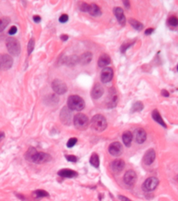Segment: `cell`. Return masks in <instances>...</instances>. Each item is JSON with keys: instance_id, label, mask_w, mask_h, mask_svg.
Listing matches in <instances>:
<instances>
[{"instance_id": "35", "label": "cell", "mask_w": 178, "mask_h": 201, "mask_svg": "<svg viewBox=\"0 0 178 201\" xmlns=\"http://www.w3.org/2000/svg\"><path fill=\"white\" fill-rule=\"evenodd\" d=\"M67 159V160L70 161V162H73V163H75L77 162V160H78V159H77V157L75 156V155H66L65 156Z\"/></svg>"}, {"instance_id": "2", "label": "cell", "mask_w": 178, "mask_h": 201, "mask_svg": "<svg viewBox=\"0 0 178 201\" xmlns=\"http://www.w3.org/2000/svg\"><path fill=\"white\" fill-rule=\"evenodd\" d=\"M68 108L74 111H82L85 108V102L78 95H71L68 99Z\"/></svg>"}, {"instance_id": "3", "label": "cell", "mask_w": 178, "mask_h": 201, "mask_svg": "<svg viewBox=\"0 0 178 201\" xmlns=\"http://www.w3.org/2000/svg\"><path fill=\"white\" fill-rule=\"evenodd\" d=\"M91 127L94 130L97 132H101L107 127V120L104 116L96 115L91 120Z\"/></svg>"}, {"instance_id": "29", "label": "cell", "mask_w": 178, "mask_h": 201, "mask_svg": "<svg viewBox=\"0 0 178 201\" xmlns=\"http://www.w3.org/2000/svg\"><path fill=\"white\" fill-rule=\"evenodd\" d=\"M144 108V105L142 104V102H137L133 105L132 109H131V112H137V111H142Z\"/></svg>"}, {"instance_id": "32", "label": "cell", "mask_w": 178, "mask_h": 201, "mask_svg": "<svg viewBox=\"0 0 178 201\" xmlns=\"http://www.w3.org/2000/svg\"><path fill=\"white\" fill-rule=\"evenodd\" d=\"M78 140H77L76 138H71L68 140V142H67V146L68 148H72L73 146H75V144L77 143Z\"/></svg>"}, {"instance_id": "26", "label": "cell", "mask_w": 178, "mask_h": 201, "mask_svg": "<svg viewBox=\"0 0 178 201\" xmlns=\"http://www.w3.org/2000/svg\"><path fill=\"white\" fill-rule=\"evenodd\" d=\"M129 24H131V26H132V27L134 28H135L136 30L141 31V30H142L143 27H144V25H143V24H141V22L134 20V18L129 19Z\"/></svg>"}, {"instance_id": "44", "label": "cell", "mask_w": 178, "mask_h": 201, "mask_svg": "<svg viewBox=\"0 0 178 201\" xmlns=\"http://www.w3.org/2000/svg\"><path fill=\"white\" fill-rule=\"evenodd\" d=\"M123 4H124V6H125V7H126L127 9H129V7H130V4H129V1H124Z\"/></svg>"}, {"instance_id": "8", "label": "cell", "mask_w": 178, "mask_h": 201, "mask_svg": "<svg viewBox=\"0 0 178 201\" xmlns=\"http://www.w3.org/2000/svg\"><path fill=\"white\" fill-rule=\"evenodd\" d=\"M159 185V179L155 177H148L143 184V189L147 192L153 191Z\"/></svg>"}, {"instance_id": "19", "label": "cell", "mask_w": 178, "mask_h": 201, "mask_svg": "<svg viewBox=\"0 0 178 201\" xmlns=\"http://www.w3.org/2000/svg\"><path fill=\"white\" fill-rule=\"evenodd\" d=\"M58 175L63 177H68V178H71V177H75L78 175L76 171H72L71 169H62L61 171H58Z\"/></svg>"}, {"instance_id": "45", "label": "cell", "mask_w": 178, "mask_h": 201, "mask_svg": "<svg viewBox=\"0 0 178 201\" xmlns=\"http://www.w3.org/2000/svg\"><path fill=\"white\" fill-rule=\"evenodd\" d=\"M4 138H5V133H4V132L0 131V142H1Z\"/></svg>"}, {"instance_id": "43", "label": "cell", "mask_w": 178, "mask_h": 201, "mask_svg": "<svg viewBox=\"0 0 178 201\" xmlns=\"http://www.w3.org/2000/svg\"><path fill=\"white\" fill-rule=\"evenodd\" d=\"M61 40L63 41H66L68 39V36H67V35H62V36H61Z\"/></svg>"}, {"instance_id": "42", "label": "cell", "mask_w": 178, "mask_h": 201, "mask_svg": "<svg viewBox=\"0 0 178 201\" xmlns=\"http://www.w3.org/2000/svg\"><path fill=\"white\" fill-rule=\"evenodd\" d=\"M162 95H163V96H164V97H169L170 94H169V92L167 91V90H163V91H162Z\"/></svg>"}, {"instance_id": "41", "label": "cell", "mask_w": 178, "mask_h": 201, "mask_svg": "<svg viewBox=\"0 0 178 201\" xmlns=\"http://www.w3.org/2000/svg\"><path fill=\"white\" fill-rule=\"evenodd\" d=\"M119 198L121 201H131L130 199H128L127 197H125V196H119Z\"/></svg>"}, {"instance_id": "12", "label": "cell", "mask_w": 178, "mask_h": 201, "mask_svg": "<svg viewBox=\"0 0 178 201\" xmlns=\"http://www.w3.org/2000/svg\"><path fill=\"white\" fill-rule=\"evenodd\" d=\"M108 152L113 156H119L122 152V146L119 142H113L109 146Z\"/></svg>"}, {"instance_id": "9", "label": "cell", "mask_w": 178, "mask_h": 201, "mask_svg": "<svg viewBox=\"0 0 178 201\" xmlns=\"http://www.w3.org/2000/svg\"><path fill=\"white\" fill-rule=\"evenodd\" d=\"M13 58L7 54L0 55V67L4 70L10 69L13 65Z\"/></svg>"}, {"instance_id": "23", "label": "cell", "mask_w": 178, "mask_h": 201, "mask_svg": "<svg viewBox=\"0 0 178 201\" xmlns=\"http://www.w3.org/2000/svg\"><path fill=\"white\" fill-rule=\"evenodd\" d=\"M122 141L126 147H129L131 146V142L133 141V134L130 131H125L122 134Z\"/></svg>"}, {"instance_id": "20", "label": "cell", "mask_w": 178, "mask_h": 201, "mask_svg": "<svg viewBox=\"0 0 178 201\" xmlns=\"http://www.w3.org/2000/svg\"><path fill=\"white\" fill-rule=\"evenodd\" d=\"M92 58H93V54L90 52H86L82 54L78 58V63H80L83 65L88 64L91 61Z\"/></svg>"}, {"instance_id": "25", "label": "cell", "mask_w": 178, "mask_h": 201, "mask_svg": "<svg viewBox=\"0 0 178 201\" xmlns=\"http://www.w3.org/2000/svg\"><path fill=\"white\" fill-rule=\"evenodd\" d=\"M90 163L92 166H93L96 168H98L99 166H100V159H99V156L97 153L92 154L91 157L90 159Z\"/></svg>"}, {"instance_id": "24", "label": "cell", "mask_w": 178, "mask_h": 201, "mask_svg": "<svg viewBox=\"0 0 178 201\" xmlns=\"http://www.w3.org/2000/svg\"><path fill=\"white\" fill-rule=\"evenodd\" d=\"M152 118L154 119L155 121H156L158 124H159L160 125H162L163 127H166V124H165L164 120H163V118H162L161 115H160V113L159 112L158 110H154V111H152Z\"/></svg>"}, {"instance_id": "31", "label": "cell", "mask_w": 178, "mask_h": 201, "mask_svg": "<svg viewBox=\"0 0 178 201\" xmlns=\"http://www.w3.org/2000/svg\"><path fill=\"white\" fill-rule=\"evenodd\" d=\"M35 48V39L33 38L29 40L28 45V55H30L32 53L33 50Z\"/></svg>"}, {"instance_id": "4", "label": "cell", "mask_w": 178, "mask_h": 201, "mask_svg": "<svg viewBox=\"0 0 178 201\" xmlns=\"http://www.w3.org/2000/svg\"><path fill=\"white\" fill-rule=\"evenodd\" d=\"M6 48L11 55L17 57L20 53V42L15 38H9L6 40Z\"/></svg>"}, {"instance_id": "37", "label": "cell", "mask_w": 178, "mask_h": 201, "mask_svg": "<svg viewBox=\"0 0 178 201\" xmlns=\"http://www.w3.org/2000/svg\"><path fill=\"white\" fill-rule=\"evenodd\" d=\"M131 45H132V43H124L122 46V47H121V52L125 53V51H126V50H127Z\"/></svg>"}, {"instance_id": "1", "label": "cell", "mask_w": 178, "mask_h": 201, "mask_svg": "<svg viewBox=\"0 0 178 201\" xmlns=\"http://www.w3.org/2000/svg\"><path fill=\"white\" fill-rule=\"evenodd\" d=\"M25 158L30 162L35 163L37 164H45L51 160L52 157L51 155L48 153L45 152H38L35 148L31 147L29 148L28 150L27 151L25 154Z\"/></svg>"}, {"instance_id": "27", "label": "cell", "mask_w": 178, "mask_h": 201, "mask_svg": "<svg viewBox=\"0 0 178 201\" xmlns=\"http://www.w3.org/2000/svg\"><path fill=\"white\" fill-rule=\"evenodd\" d=\"M10 17H2L0 18V32H3L4 29L8 26V24H10Z\"/></svg>"}, {"instance_id": "7", "label": "cell", "mask_w": 178, "mask_h": 201, "mask_svg": "<svg viewBox=\"0 0 178 201\" xmlns=\"http://www.w3.org/2000/svg\"><path fill=\"white\" fill-rule=\"evenodd\" d=\"M118 101H119V97H118L117 92L113 87H112L108 92L107 105L108 106V108H115L117 105Z\"/></svg>"}, {"instance_id": "39", "label": "cell", "mask_w": 178, "mask_h": 201, "mask_svg": "<svg viewBox=\"0 0 178 201\" xmlns=\"http://www.w3.org/2000/svg\"><path fill=\"white\" fill-rule=\"evenodd\" d=\"M33 20H34L36 23H39L41 21V17L38 15H35L33 17Z\"/></svg>"}, {"instance_id": "28", "label": "cell", "mask_w": 178, "mask_h": 201, "mask_svg": "<svg viewBox=\"0 0 178 201\" xmlns=\"http://www.w3.org/2000/svg\"><path fill=\"white\" fill-rule=\"evenodd\" d=\"M65 63H67V64L70 66L75 65L77 63H78V58L77 56H70L66 58Z\"/></svg>"}, {"instance_id": "16", "label": "cell", "mask_w": 178, "mask_h": 201, "mask_svg": "<svg viewBox=\"0 0 178 201\" xmlns=\"http://www.w3.org/2000/svg\"><path fill=\"white\" fill-rule=\"evenodd\" d=\"M155 159V152L153 149H148L147 152H145L143 158V161L144 164L146 165H151Z\"/></svg>"}, {"instance_id": "13", "label": "cell", "mask_w": 178, "mask_h": 201, "mask_svg": "<svg viewBox=\"0 0 178 201\" xmlns=\"http://www.w3.org/2000/svg\"><path fill=\"white\" fill-rule=\"evenodd\" d=\"M113 77V70L111 68H104L100 74V80L103 83H109Z\"/></svg>"}, {"instance_id": "14", "label": "cell", "mask_w": 178, "mask_h": 201, "mask_svg": "<svg viewBox=\"0 0 178 201\" xmlns=\"http://www.w3.org/2000/svg\"><path fill=\"white\" fill-rule=\"evenodd\" d=\"M61 120L63 124L70 125L71 121V112L68 107H65L61 111Z\"/></svg>"}, {"instance_id": "10", "label": "cell", "mask_w": 178, "mask_h": 201, "mask_svg": "<svg viewBox=\"0 0 178 201\" xmlns=\"http://www.w3.org/2000/svg\"><path fill=\"white\" fill-rule=\"evenodd\" d=\"M134 137L135 139V142L138 144L144 143L147 138V133H146L145 130L142 128L136 129L134 130Z\"/></svg>"}, {"instance_id": "11", "label": "cell", "mask_w": 178, "mask_h": 201, "mask_svg": "<svg viewBox=\"0 0 178 201\" xmlns=\"http://www.w3.org/2000/svg\"><path fill=\"white\" fill-rule=\"evenodd\" d=\"M124 182L127 186H132L135 184L136 181H137V174L135 173V171L129 170V171H126V173L124 175Z\"/></svg>"}, {"instance_id": "33", "label": "cell", "mask_w": 178, "mask_h": 201, "mask_svg": "<svg viewBox=\"0 0 178 201\" xmlns=\"http://www.w3.org/2000/svg\"><path fill=\"white\" fill-rule=\"evenodd\" d=\"M169 24L171 26H176L177 25V18H176V17H174V16H173V17H170V18H169Z\"/></svg>"}, {"instance_id": "18", "label": "cell", "mask_w": 178, "mask_h": 201, "mask_svg": "<svg viewBox=\"0 0 178 201\" xmlns=\"http://www.w3.org/2000/svg\"><path fill=\"white\" fill-rule=\"evenodd\" d=\"M114 14L116 15L118 21L121 25H125V17L124 15L123 10L121 7H116L114 9Z\"/></svg>"}, {"instance_id": "6", "label": "cell", "mask_w": 178, "mask_h": 201, "mask_svg": "<svg viewBox=\"0 0 178 201\" xmlns=\"http://www.w3.org/2000/svg\"><path fill=\"white\" fill-rule=\"evenodd\" d=\"M52 88H53V91L57 94H64L68 90V87L67 85L65 84L62 80H54L52 82Z\"/></svg>"}, {"instance_id": "5", "label": "cell", "mask_w": 178, "mask_h": 201, "mask_svg": "<svg viewBox=\"0 0 178 201\" xmlns=\"http://www.w3.org/2000/svg\"><path fill=\"white\" fill-rule=\"evenodd\" d=\"M73 123H74L75 128L78 130H85L87 128L89 124L88 116L83 113L76 114L73 119Z\"/></svg>"}, {"instance_id": "17", "label": "cell", "mask_w": 178, "mask_h": 201, "mask_svg": "<svg viewBox=\"0 0 178 201\" xmlns=\"http://www.w3.org/2000/svg\"><path fill=\"white\" fill-rule=\"evenodd\" d=\"M104 94V88L102 87L100 83H96L93 86V89L91 91V97L93 99H99L100 98H101L102 95Z\"/></svg>"}, {"instance_id": "30", "label": "cell", "mask_w": 178, "mask_h": 201, "mask_svg": "<svg viewBox=\"0 0 178 201\" xmlns=\"http://www.w3.org/2000/svg\"><path fill=\"white\" fill-rule=\"evenodd\" d=\"M35 194L36 195L38 198H42V197H48L49 196V193H47L45 190H42V189H39V190H36L35 191Z\"/></svg>"}, {"instance_id": "21", "label": "cell", "mask_w": 178, "mask_h": 201, "mask_svg": "<svg viewBox=\"0 0 178 201\" xmlns=\"http://www.w3.org/2000/svg\"><path fill=\"white\" fill-rule=\"evenodd\" d=\"M88 12L90 15L94 16V17H97V16H100V14H101V10H100V8L97 4L92 3L90 5Z\"/></svg>"}, {"instance_id": "38", "label": "cell", "mask_w": 178, "mask_h": 201, "mask_svg": "<svg viewBox=\"0 0 178 201\" xmlns=\"http://www.w3.org/2000/svg\"><path fill=\"white\" fill-rule=\"evenodd\" d=\"M17 32V27H16V26H12V27L10 28V30H9L8 33L10 35H14Z\"/></svg>"}, {"instance_id": "40", "label": "cell", "mask_w": 178, "mask_h": 201, "mask_svg": "<svg viewBox=\"0 0 178 201\" xmlns=\"http://www.w3.org/2000/svg\"><path fill=\"white\" fill-rule=\"evenodd\" d=\"M153 32H154V28H148V29H146L145 32H144V33H145V35H150V34H151Z\"/></svg>"}, {"instance_id": "22", "label": "cell", "mask_w": 178, "mask_h": 201, "mask_svg": "<svg viewBox=\"0 0 178 201\" xmlns=\"http://www.w3.org/2000/svg\"><path fill=\"white\" fill-rule=\"evenodd\" d=\"M111 63V58L108 54H103L98 59V65L100 68H104Z\"/></svg>"}, {"instance_id": "36", "label": "cell", "mask_w": 178, "mask_h": 201, "mask_svg": "<svg viewBox=\"0 0 178 201\" xmlns=\"http://www.w3.org/2000/svg\"><path fill=\"white\" fill-rule=\"evenodd\" d=\"M59 20L61 23H66L68 20V16L67 14H63V15H61L60 17Z\"/></svg>"}, {"instance_id": "34", "label": "cell", "mask_w": 178, "mask_h": 201, "mask_svg": "<svg viewBox=\"0 0 178 201\" xmlns=\"http://www.w3.org/2000/svg\"><path fill=\"white\" fill-rule=\"evenodd\" d=\"M89 7H90V4H87L86 2H83L80 6V10L83 12H88Z\"/></svg>"}, {"instance_id": "15", "label": "cell", "mask_w": 178, "mask_h": 201, "mask_svg": "<svg viewBox=\"0 0 178 201\" xmlns=\"http://www.w3.org/2000/svg\"><path fill=\"white\" fill-rule=\"evenodd\" d=\"M125 167V162L122 159H116L111 163L110 168L114 173H120Z\"/></svg>"}]
</instances>
